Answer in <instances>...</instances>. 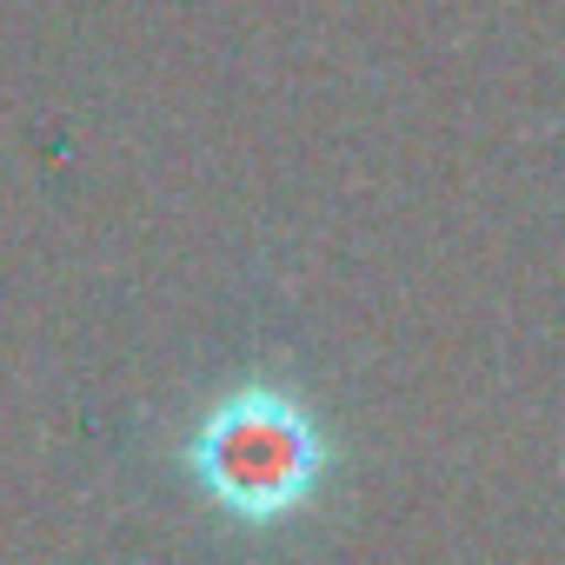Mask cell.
<instances>
[{
    "label": "cell",
    "mask_w": 565,
    "mask_h": 565,
    "mask_svg": "<svg viewBox=\"0 0 565 565\" xmlns=\"http://www.w3.org/2000/svg\"><path fill=\"white\" fill-rule=\"evenodd\" d=\"M180 472L200 492V505H213L220 519L273 532L320 499L333 472V446L287 386L246 380L200 413V426L180 446Z\"/></svg>",
    "instance_id": "cell-1"
}]
</instances>
